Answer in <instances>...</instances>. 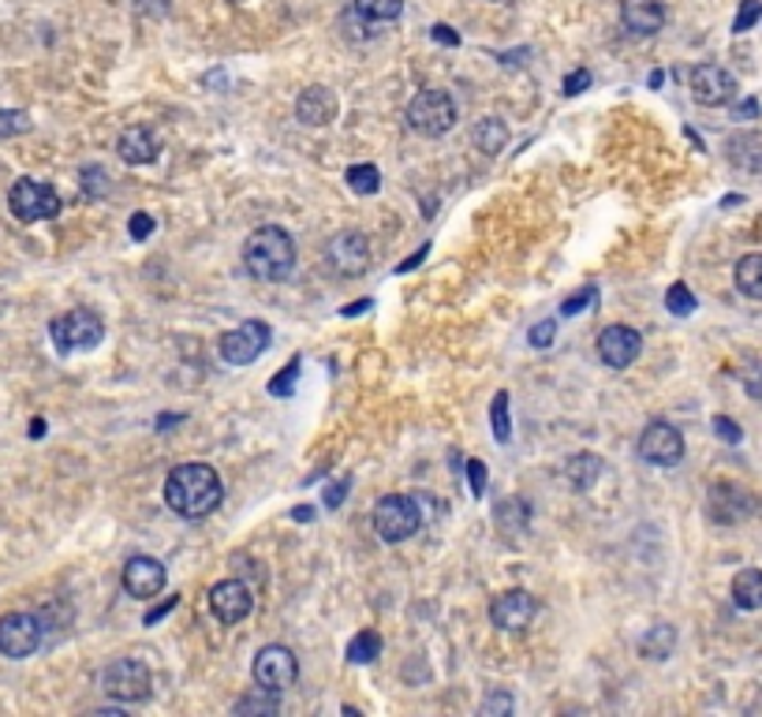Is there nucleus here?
<instances>
[{"label": "nucleus", "instance_id": "1", "mask_svg": "<svg viewBox=\"0 0 762 717\" xmlns=\"http://www.w3.org/2000/svg\"><path fill=\"white\" fill-rule=\"evenodd\" d=\"M221 497H225V486H221V474L210 463H180V468L169 471L165 505L176 516L202 520L221 505Z\"/></svg>", "mask_w": 762, "mask_h": 717}, {"label": "nucleus", "instance_id": "2", "mask_svg": "<svg viewBox=\"0 0 762 717\" xmlns=\"http://www.w3.org/2000/svg\"><path fill=\"white\" fill-rule=\"evenodd\" d=\"M244 261H247L250 277H258V280H269V285L288 280L296 269V239L288 236L281 225H262L247 236Z\"/></svg>", "mask_w": 762, "mask_h": 717}, {"label": "nucleus", "instance_id": "3", "mask_svg": "<svg viewBox=\"0 0 762 717\" xmlns=\"http://www.w3.org/2000/svg\"><path fill=\"white\" fill-rule=\"evenodd\" d=\"M50 336H53V347L61 355L94 352V347L105 341V322H101L98 314H94V310L75 307V310H67V314L53 318Z\"/></svg>", "mask_w": 762, "mask_h": 717}, {"label": "nucleus", "instance_id": "4", "mask_svg": "<svg viewBox=\"0 0 762 717\" xmlns=\"http://www.w3.org/2000/svg\"><path fill=\"white\" fill-rule=\"evenodd\" d=\"M422 527V509L419 497H408V493H389L374 505V531H378L382 542L397 546V542H408L415 531Z\"/></svg>", "mask_w": 762, "mask_h": 717}, {"label": "nucleus", "instance_id": "5", "mask_svg": "<svg viewBox=\"0 0 762 717\" xmlns=\"http://www.w3.org/2000/svg\"><path fill=\"white\" fill-rule=\"evenodd\" d=\"M452 124H457V101H452L446 90H422L411 98L408 105L411 131L427 135V139H438V135H446Z\"/></svg>", "mask_w": 762, "mask_h": 717}, {"label": "nucleus", "instance_id": "6", "mask_svg": "<svg viewBox=\"0 0 762 717\" xmlns=\"http://www.w3.org/2000/svg\"><path fill=\"white\" fill-rule=\"evenodd\" d=\"M8 206H12V213L23 225H34V221H53L61 213V195H56L50 183L23 176L8 191Z\"/></svg>", "mask_w": 762, "mask_h": 717}, {"label": "nucleus", "instance_id": "7", "mask_svg": "<svg viewBox=\"0 0 762 717\" xmlns=\"http://www.w3.org/2000/svg\"><path fill=\"white\" fill-rule=\"evenodd\" d=\"M101 687L117 703H142L150 699V668L139 657H120L101 673Z\"/></svg>", "mask_w": 762, "mask_h": 717}, {"label": "nucleus", "instance_id": "8", "mask_svg": "<svg viewBox=\"0 0 762 717\" xmlns=\"http://www.w3.org/2000/svg\"><path fill=\"white\" fill-rule=\"evenodd\" d=\"M250 676H255L258 692L281 695L285 687H292V684H296V676H299V662H296V654L288 651V646H262V651L255 654V665H250Z\"/></svg>", "mask_w": 762, "mask_h": 717}, {"label": "nucleus", "instance_id": "9", "mask_svg": "<svg viewBox=\"0 0 762 717\" xmlns=\"http://www.w3.org/2000/svg\"><path fill=\"white\" fill-rule=\"evenodd\" d=\"M42 635H45V628L34 613L0 617V654L4 657H15V662L31 657L37 646H42Z\"/></svg>", "mask_w": 762, "mask_h": 717}, {"label": "nucleus", "instance_id": "10", "mask_svg": "<svg viewBox=\"0 0 762 717\" xmlns=\"http://www.w3.org/2000/svg\"><path fill=\"white\" fill-rule=\"evenodd\" d=\"M269 341H273L269 325L250 318V322L236 325L233 333L221 336V358H225V363H233V366H247V363H255V358L266 352Z\"/></svg>", "mask_w": 762, "mask_h": 717}, {"label": "nucleus", "instance_id": "11", "mask_svg": "<svg viewBox=\"0 0 762 717\" xmlns=\"http://www.w3.org/2000/svg\"><path fill=\"white\" fill-rule=\"evenodd\" d=\"M640 457L654 468H677L684 457V438L673 422H651L640 434Z\"/></svg>", "mask_w": 762, "mask_h": 717}, {"label": "nucleus", "instance_id": "12", "mask_svg": "<svg viewBox=\"0 0 762 717\" xmlns=\"http://www.w3.org/2000/svg\"><path fill=\"white\" fill-rule=\"evenodd\" d=\"M255 609V595L244 579H221V584L210 587V613H214L221 624H239V620L250 617Z\"/></svg>", "mask_w": 762, "mask_h": 717}, {"label": "nucleus", "instance_id": "13", "mask_svg": "<svg viewBox=\"0 0 762 717\" xmlns=\"http://www.w3.org/2000/svg\"><path fill=\"white\" fill-rule=\"evenodd\" d=\"M691 98L699 105H710V109L729 105L737 98V79H732L721 64H699L696 72H691Z\"/></svg>", "mask_w": 762, "mask_h": 717}, {"label": "nucleus", "instance_id": "14", "mask_svg": "<svg viewBox=\"0 0 762 717\" xmlns=\"http://www.w3.org/2000/svg\"><path fill=\"white\" fill-rule=\"evenodd\" d=\"M535 613H538V602L527 590H505V595H497L490 602V620H494V628H501V632H524L530 620H535Z\"/></svg>", "mask_w": 762, "mask_h": 717}, {"label": "nucleus", "instance_id": "15", "mask_svg": "<svg viewBox=\"0 0 762 717\" xmlns=\"http://www.w3.org/2000/svg\"><path fill=\"white\" fill-rule=\"evenodd\" d=\"M640 352H643V336L635 333L632 325H610L598 336V355H602V363L613 366V371L632 366L635 358H640Z\"/></svg>", "mask_w": 762, "mask_h": 717}, {"label": "nucleus", "instance_id": "16", "mask_svg": "<svg viewBox=\"0 0 762 717\" xmlns=\"http://www.w3.org/2000/svg\"><path fill=\"white\" fill-rule=\"evenodd\" d=\"M165 579H169V571L158 557H131L128 565H124V590H128L131 598H142V602L161 595V590H165Z\"/></svg>", "mask_w": 762, "mask_h": 717}, {"label": "nucleus", "instance_id": "17", "mask_svg": "<svg viewBox=\"0 0 762 717\" xmlns=\"http://www.w3.org/2000/svg\"><path fill=\"white\" fill-rule=\"evenodd\" d=\"M296 116L307 128H325V124L336 120V94L330 86H307L296 101Z\"/></svg>", "mask_w": 762, "mask_h": 717}, {"label": "nucleus", "instance_id": "18", "mask_svg": "<svg viewBox=\"0 0 762 717\" xmlns=\"http://www.w3.org/2000/svg\"><path fill=\"white\" fill-rule=\"evenodd\" d=\"M621 23L629 26L635 38H651L665 26V8L662 0H624L621 4Z\"/></svg>", "mask_w": 762, "mask_h": 717}, {"label": "nucleus", "instance_id": "19", "mask_svg": "<svg viewBox=\"0 0 762 717\" xmlns=\"http://www.w3.org/2000/svg\"><path fill=\"white\" fill-rule=\"evenodd\" d=\"M330 261L341 274H363L366 261H371V247H366V239L359 236V232H341V236L330 244Z\"/></svg>", "mask_w": 762, "mask_h": 717}, {"label": "nucleus", "instance_id": "20", "mask_svg": "<svg viewBox=\"0 0 762 717\" xmlns=\"http://www.w3.org/2000/svg\"><path fill=\"white\" fill-rule=\"evenodd\" d=\"M117 153H120V161H128V164H150V161H158L161 139L153 128H128L120 135Z\"/></svg>", "mask_w": 762, "mask_h": 717}, {"label": "nucleus", "instance_id": "21", "mask_svg": "<svg viewBox=\"0 0 762 717\" xmlns=\"http://www.w3.org/2000/svg\"><path fill=\"white\" fill-rule=\"evenodd\" d=\"M748 505H751V501H748L737 486H729V482L713 486V490H710V501H707L710 520H718V523H737V520H744V516H748Z\"/></svg>", "mask_w": 762, "mask_h": 717}, {"label": "nucleus", "instance_id": "22", "mask_svg": "<svg viewBox=\"0 0 762 717\" xmlns=\"http://www.w3.org/2000/svg\"><path fill=\"white\" fill-rule=\"evenodd\" d=\"M673 646H677V628L673 624H654L651 632L640 639V654L646 662H665V657L673 654Z\"/></svg>", "mask_w": 762, "mask_h": 717}, {"label": "nucleus", "instance_id": "23", "mask_svg": "<svg viewBox=\"0 0 762 717\" xmlns=\"http://www.w3.org/2000/svg\"><path fill=\"white\" fill-rule=\"evenodd\" d=\"M732 602L740 609H762V571L744 568L732 579Z\"/></svg>", "mask_w": 762, "mask_h": 717}, {"label": "nucleus", "instance_id": "24", "mask_svg": "<svg viewBox=\"0 0 762 717\" xmlns=\"http://www.w3.org/2000/svg\"><path fill=\"white\" fill-rule=\"evenodd\" d=\"M602 468H605L602 460L591 457V452H583V457H572L565 463V479L572 490H591L598 482V474H602Z\"/></svg>", "mask_w": 762, "mask_h": 717}, {"label": "nucleus", "instance_id": "25", "mask_svg": "<svg viewBox=\"0 0 762 717\" xmlns=\"http://www.w3.org/2000/svg\"><path fill=\"white\" fill-rule=\"evenodd\" d=\"M471 139H475V147H479L482 153H490V158H494V153H501V150L508 147V128L497 120V116H486V120L475 124Z\"/></svg>", "mask_w": 762, "mask_h": 717}, {"label": "nucleus", "instance_id": "26", "mask_svg": "<svg viewBox=\"0 0 762 717\" xmlns=\"http://www.w3.org/2000/svg\"><path fill=\"white\" fill-rule=\"evenodd\" d=\"M737 288L740 296L762 299V255H744L737 261Z\"/></svg>", "mask_w": 762, "mask_h": 717}, {"label": "nucleus", "instance_id": "27", "mask_svg": "<svg viewBox=\"0 0 762 717\" xmlns=\"http://www.w3.org/2000/svg\"><path fill=\"white\" fill-rule=\"evenodd\" d=\"M527 520H530V512L524 501H505V505H497V531H505L508 542H516L519 535H524V527H527Z\"/></svg>", "mask_w": 762, "mask_h": 717}, {"label": "nucleus", "instance_id": "28", "mask_svg": "<svg viewBox=\"0 0 762 717\" xmlns=\"http://www.w3.org/2000/svg\"><path fill=\"white\" fill-rule=\"evenodd\" d=\"M729 158L740 169H762V139L759 135H740V139H729Z\"/></svg>", "mask_w": 762, "mask_h": 717}, {"label": "nucleus", "instance_id": "29", "mask_svg": "<svg viewBox=\"0 0 762 717\" xmlns=\"http://www.w3.org/2000/svg\"><path fill=\"white\" fill-rule=\"evenodd\" d=\"M355 12L371 23H393L404 12V0H355Z\"/></svg>", "mask_w": 762, "mask_h": 717}, {"label": "nucleus", "instance_id": "30", "mask_svg": "<svg viewBox=\"0 0 762 717\" xmlns=\"http://www.w3.org/2000/svg\"><path fill=\"white\" fill-rule=\"evenodd\" d=\"M382 654V635L378 632H371V628H366V632H359L348 643V662H355V665H366V662H374V657Z\"/></svg>", "mask_w": 762, "mask_h": 717}, {"label": "nucleus", "instance_id": "31", "mask_svg": "<svg viewBox=\"0 0 762 717\" xmlns=\"http://www.w3.org/2000/svg\"><path fill=\"white\" fill-rule=\"evenodd\" d=\"M348 188L355 195H378L382 188V172L374 164H352L348 169Z\"/></svg>", "mask_w": 762, "mask_h": 717}, {"label": "nucleus", "instance_id": "32", "mask_svg": "<svg viewBox=\"0 0 762 717\" xmlns=\"http://www.w3.org/2000/svg\"><path fill=\"white\" fill-rule=\"evenodd\" d=\"M490 419H494V438L501 445L513 441V422H508V393L505 389H501L494 396V404H490Z\"/></svg>", "mask_w": 762, "mask_h": 717}, {"label": "nucleus", "instance_id": "33", "mask_svg": "<svg viewBox=\"0 0 762 717\" xmlns=\"http://www.w3.org/2000/svg\"><path fill=\"white\" fill-rule=\"evenodd\" d=\"M665 307H669V314L688 318V314H696V296H691L688 285H673L669 292H665Z\"/></svg>", "mask_w": 762, "mask_h": 717}, {"label": "nucleus", "instance_id": "34", "mask_svg": "<svg viewBox=\"0 0 762 717\" xmlns=\"http://www.w3.org/2000/svg\"><path fill=\"white\" fill-rule=\"evenodd\" d=\"M296 377H299V358H292V363L281 366V371L269 377V393H273V396H292Z\"/></svg>", "mask_w": 762, "mask_h": 717}, {"label": "nucleus", "instance_id": "35", "mask_svg": "<svg viewBox=\"0 0 762 717\" xmlns=\"http://www.w3.org/2000/svg\"><path fill=\"white\" fill-rule=\"evenodd\" d=\"M759 19H762V0H740V12H737V19H732V31L744 34L759 23Z\"/></svg>", "mask_w": 762, "mask_h": 717}, {"label": "nucleus", "instance_id": "36", "mask_svg": "<svg viewBox=\"0 0 762 717\" xmlns=\"http://www.w3.org/2000/svg\"><path fill=\"white\" fill-rule=\"evenodd\" d=\"M83 191L90 199H98V195H105V191H109V180H105L101 164H86V169H83Z\"/></svg>", "mask_w": 762, "mask_h": 717}, {"label": "nucleus", "instance_id": "37", "mask_svg": "<svg viewBox=\"0 0 762 717\" xmlns=\"http://www.w3.org/2000/svg\"><path fill=\"white\" fill-rule=\"evenodd\" d=\"M594 299H598V292H594V288H583V292H576L572 299H565V303H561V314H565V318H576V314H583L587 307H594Z\"/></svg>", "mask_w": 762, "mask_h": 717}, {"label": "nucleus", "instance_id": "38", "mask_svg": "<svg viewBox=\"0 0 762 717\" xmlns=\"http://www.w3.org/2000/svg\"><path fill=\"white\" fill-rule=\"evenodd\" d=\"M468 486H471V497L486 493V463L482 460H468Z\"/></svg>", "mask_w": 762, "mask_h": 717}, {"label": "nucleus", "instance_id": "39", "mask_svg": "<svg viewBox=\"0 0 762 717\" xmlns=\"http://www.w3.org/2000/svg\"><path fill=\"white\" fill-rule=\"evenodd\" d=\"M554 336H557V322L554 318H546V322H538L535 329H530L527 341H530V347H549L554 344Z\"/></svg>", "mask_w": 762, "mask_h": 717}, {"label": "nucleus", "instance_id": "40", "mask_svg": "<svg viewBox=\"0 0 762 717\" xmlns=\"http://www.w3.org/2000/svg\"><path fill=\"white\" fill-rule=\"evenodd\" d=\"M482 714H513V695H505V692H490L486 695V703H482Z\"/></svg>", "mask_w": 762, "mask_h": 717}, {"label": "nucleus", "instance_id": "41", "mask_svg": "<svg viewBox=\"0 0 762 717\" xmlns=\"http://www.w3.org/2000/svg\"><path fill=\"white\" fill-rule=\"evenodd\" d=\"M153 217L150 213H135V217L128 221V232H131V239H147V236H153Z\"/></svg>", "mask_w": 762, "mask_h": 717}, {"label": "nucleus", "instance_id": "42", "mask_svg": "<svg viewBox=\"0 0 762 717\" xmlns=\"http://www.w3.org/2000/svg\"><path fill=\"white\" fill-rule=\"evenodd\" d=\"M713 430H718V438L729 441V445H740V438H744V434H740V426L732 419H726V415H718V419H713Z\"/></svg>", "mask_w": 762, "mask_h": 717}, {"label": "nucleus", "instance_id": "43", "mask_svg": "<svg viewBox=\"0 0 762 717\" xmlns=\"http://www.w3.org/2000/svg\"><path fill=\"white\" fill-rule=\"evenodd\" d=\"M587 86H591V72H587V67H580V72H572L565 79V94H568V98H576V94H583Z\"/></svg>", "mask_w": 762, "mask_h": 717}, {"label": "nucleus", "instance_id": "44", "mask_svg": "<svg viewBox=\"0 0 762 717\" xmlns=\"http://www.w3.org/2000/svg\"><path fill=\"white\" fill-rule=\"evenodd\" d=\"M348 490H352V479L333 482V486L325 490V509H341V501L348 497Z\"/></svg>", "mask_w": 762, "mask_h": 717}, {"label": "nucleus", "instance_id": "45", "mask_svg": "<svg viewBox=\"0 0 762 717\" xmlns=\"http://www.w3.org/2000/svg\"><path fill=\"white\" fill-rule=\"evenodd\" d=\"M250 710L273 714V710H277V703H273V699H239V703H236V714H250Z\"/></svg>", "mask_w": 762, "mask_h": 717}, {"label": "nucleus", "instance_id": "46", "mask_svg": "<svg viewBox=\"0 0 762 717\" xmlns=\"http://www.w3.org/2000/svg\"><path fill=\"white\" fill-rule=\"evenodd\" d=\"M176 606H180V595L165 598V602H161L158 609H150V613H147V624H158V620H161V617H169V613H172V609H176Z\"/></svg>", "mask_w": 762, "mask_h": 717}, {"label": "nucleus", "instance_id": "47", "mask_svg": "<svg viewBox=\"0 0 762 717\" xmlns=\"http://www.w3.org/2000/svg\"><path fill=\"white\" fill-rule=\"evenodd\" d=\"M430 38H433V42H441V45H460V34L452 31V26H441V23L433 26Z\"/></svg>", "mask_w": 762, "mask_h": 717}, {"label": "nucleus", "instance_id": "48", "mask_svg": "<svg viewBox=\"0 0 762 717\" xmlns=\"http://www.w3.org/2000/svg\"><path fill=\"white\" fill-rule=\"evenodd\" d=\"M755 116H759V101L755 98H748V101L737 105V120H755Z\"/></svg>", "mask_w": 762, "mask_h": 717}, {"label": "nucleus", "instance_id": "49", "mask_svg": "<svg viewBox=\"0 0 762 717\" xmlns=\"http://www.w3.org/2000/svg\"><path fill=\"white\" fill-rule=\"evenodd\" d=\"M427 250H430V247H422V250H415V255H411V258H404V261H400V269H397V274H411V269H415V266H419V261H422V258H427Z\"/></svg>", "mask_w": 762, "mask_h": 717}, {"label": "nucleus", "instance_id": "50", "mask_svg": "<svg viewBox=\"0 0 762 717\" xmlns=\"http://www.w3.org/2000/svg\"><path fill=\"white\" fill-rule=\"evenodd\" d=\"M366 310H371V299H363V303H355V307H344L341 314L344 318H355V314H366Z\"/></svg>", "mask_w": 762, "mask_h": 717}, {"label": "nucleus", "instance_id": "51", "mask_svg": "<svg viewBox=\"0 0 762 717\" xmlns=\"http://www.w3.org/2000/svg\"><path fill=\"white\" fill-rule=\"evenodd\" d=\"M172 422H180V415H161V422H158V430H169Z\"/></svg>", "mask_w": 762, "mask_h": 717}, {"label": "nucleus", "instance_id": "52", "mask_svg": "<svg viewBox=\"0 0 762 717\" xmlns=\"http://www.w3.org/2000/svg\"><path fill=\"white\" fill-rule=\"evenodd\" d=\"M42 434H45V422L34 419V422H31V438H42Z\"/></svg>", "mask_w": 762, "mask_h": 717}, {"label": "nucleus", "instance_id": "53", "mask_svg": "<svg viewBox=\"0 0 762 717\" xmlns=\"http://www.w3.org/2000/svg\"><path fill=\"white\" fill-rule=\"evenodd\" d=\"M296 520H303V523H307V520H311V509H307V505H299V509H296Z\"/></svg>", "mask_w": 762, "mask_h": 717}]
</instances>
